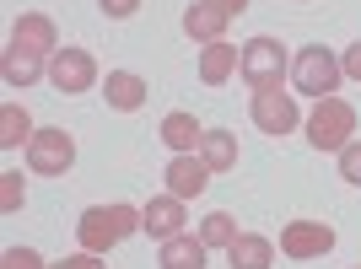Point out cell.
I'll return each instance as SVG.
<instances>
[{"label": "cell", "mask_w": 361, "mask_h": 269, "mask_svg": "<svg viewBox=\"0 0 361 269\" xmlns=\"http://www.w3.org/2000/svg\"><path fill=\"white\" fill-rule=\"evenodd\" d=\"M238 75L254 92H275L291 75V60H286V49H281V38H248L243 60H238Z\"/></svg>", "instance_id": "4"}, {"label": "cell", "mask_w": 361, "mask_h": 269, "mask_svg": "<svg viewBox=\"0 0 361 269\" xmlns=\"http://www.w3.org/2000/svg\"><path fill=\"white\" fill-rule=\"evenodd\" d=\"M11 44L38 49V54H54V49H60V32H54V22H49L44 11H22L16 27H11Z\"/></svg>", "instance_id": "14"}, {"label": "cell", "mask_w": 361, "mask_h": 269, "mask_svg": "<svg viewBox=\"0 0 361 269\" xmlns=\"http://www.w3.org/2000/svg\"><path fill=\"white\" fill-rule=\"evenodd\" d=\"M248 119L259 124L264 134H291L302 124V108H297V92H254V103H248Z\"/></svg>", "instance_id": "7"}, {"label": "cell", "mask_w": 361, "mask_h": 269, "mask_svg": "<svg viewBox=\"0 0 361 269\" xmlns=\"http://www.w3.org/2000/svg\"><path fill=\"white\" fill-rule=\"evenodd\" d=\"M238 60H243V49H232L221 38V44H205L200 49V81H205V87H221L226 75L238 70Z\"/></svg>", "instance_id": "18"}, {"label": "cell", "mask_w": 361, "mask_h": 269, "mask_svg": "<svg viewBox=\"0 0 361 269\" xmlns=\"http://www.w3.org/2000/svg\"><path fill=\"white\" fill-rule=\"evenodd\" d=\"M146 81H140L135 70H108V81H103V97H108V108L114 113H135V108H146Z\"/></svg>", "instance_id": "13"}, {"label": "cell", "mask_w": 361, "mask_h": 269, "mask_svg": "<svg viewBox=\"0 0 361 269\" xmlns=\"http://www.w3.org/2000/svg\"><path fill=\"white\" fill-rule=\"evenodd\" d=\"M226 22H232V16H226L216 0H195V6L183 11V32H189L195 44H221V38H226Z\"/></svg>", "instance_id": "12"}, {"label": "cell", "mask_w": 361, "mask_h": 269, "mask_svg": "<svg viewBox=\"0 0 361 269\" xmlns=\"http://www.w3.org/2000/svg\"><path fill=\"white\" fill-rule=\"evenodd\" d=\"M0 81H6L11 92H27L32 81H49V54L11 44V49H6V60H0Z\"/></svg>", "instance_id": "10"}, {"label": "cell", "mask_w": 361, "mask_h": 269, "mask_svg": "<svg viewBox=\"0 0 361 269\" xmlns=\"http://www.w3.org/2000/svg\"><path fill=\"white\" fill-rule=\"evenodd\" d=\"M205 242L195 237V232H178V237H167L162 242V254H157V264L162 269H205Z\"/></svg>", "instance_id": "17"}, {"label": "cell", "mask_w": 361, "mask_h": 269, "mask_svg": "<svg viewBox=\"0 0 361 269\" xmlns=\"http://www.w3.org/2000/svg\"><path fill=\"white\" fill-rule=\"evenodd\" d=\"M340 70H345V81H361V44H350L340 54Z\"/></svg>", "instance_id": "27"}, {"label": "cell", "mask_w": 361, "mask_h": 269, "mask_svg": "<svg viewBox=\"0 0 361 269\" xmlns=\"http://www.w3.org/2000/svg\"><path fill=\"white\" fill-rule=\"evenodd\" d=\"M340 178L361 189V140H350V146L340 151Z\"/></svg>", "instance_id": "24"}, {"label": "cell", "mask_w": 361, "mask_h": 269, "mask_svg": "<svg viewBox=\"0 0 361 269\" xmlns=\"http://www.w3.org/2000/svg\"><path fill=\"white\" fill-rule=\"evenodd\" d=\"M167 194H178V199H200L205 189H211V167L200 162V151H189V156H173L167 162Z\"/></svg>", "instance_id": "11"}, {"label": "cell", "mask_w": 361, "mask_h": 269, "mask_svg": "<svg viewBox=\"0 0 361 269\" xmlns=\"http://www.w3.org/2000/svg\"><path fill=\"white\" fill-rule=\"evenodd\" d=\"M216 6H221L226 16H243V11H248V0H216Z\"/></svg>", "instance_id": "28"}, {"label": "cell", "mask_w": 361, "mask_h": 269, "mask_svg": "<svg viewBox=\"0 0 361 269\" xmlns=\"http://www.w3.org/2000/svg\"><path fill=\"white\" fill-rule=\"evenodd\" d=\"M157 134H162V146L173 151V156H189V151H200V134H205V130H200V119H195V113L173 108V113L162 119V130H157Z\"/></svg>", "instance_id": "16"}, {"label": "cell", "mask_w": 361, "mask_h": 269, "mask_svg": "<svg viewBox=\"0 0 361 269\" xmlns=\"http://www.w3.org/2000/svg\"><path fill=\"white\" fill-rule=\"evenodd\" d=\"M75 162V140L65 130H38L27 140V173H38V178H65Z\"/></svg>", "instance_id": "6"}, {"label": "cell", "mask_w": 361, "mask_h": 269, "mask_svg": "<svg viewBox=\"0 0 361 269\" xmlns=\"http://www.w3.org/2000/svg\"><path fill=\"white\" fill-rule=\"evenodd\" d=\"M0 269H49V264L32 254V248H6V254H0Z\"/></svg>", "instance_id": "23"}, {"label": "cell", "mask_w": 361, "mask_h": 269, "mask_svg": "<svg viewBox=\"0 0 361 269\" xmlns=\"http://www.w3.org/2000/svg\"><path fill=\"white\" fill-rule=\"evenodd\" d=\"M189 199H178V194H157V199H146L140 205V232H151L157 242H167V237H178L183 232V221H189Z\"/></svg>", "instance_id": "9"}, {"label": "cell", "mask_w": 361, "mask_h": 269, "mask_svg": "<svg viewBox=\"0 0 361 269\" xmlns=\"http://www.w3.org/2000/svg\"><path fill=\"white\" fill-rule=\"evenodd\" d=\"M200 162L211 167V173H232V167H238V134L205 130L200 134Z\"/></svg>", "instance_id": "19"}, {"label": "cell", "mask_w": 361, "mask_h": 269, "mask_svg": "<svg viewBox=\"0 0 361 269\" xmlns=\"http://www.w3.org/2000/svg\"><path fill=\"white\" fill-rule=\"evenodd\" d=\"M32 134H38V130H32V119H27V108H22V103H6V108H0V146H6V151L27 146Z\"/></svg>", "instance_id": "20"}, {"label": "cell", "mask_w": 361, "mask_h": 269, "mask_svg": "<svg viewBox=\"0 0 361 269\" xmlns=\"http://www.w3.org/2000/svg\"><path fill=\"white\" fill-rule=\"evenodd\" d=\"M275 264V242L259 232H238V242L226 248V269H270Z\"/></svg>", "instance_id": "15"}, {"label": "cell", "mask_w": 361, "mask_h": 269, "mask_svg": "<svg viewBox=\"0 0 361 269\" xmlns=\"http://www.w3.org/2000/svg\"><path fill=\"white\" fill-rule=\"evenodd\" d=\"M49 87L65 92V97H81V92L97 87V60H92L87 49H54L49 54Z\"/></svg>", "instance_id": "5"}, {"label": "cell", "mask_w": 361, "mask_h": 269, "mask_svg": "<svg viewBox=\"0 0 361 269\" xmlns=\"http://www.w3.org/2000/svg\"><path fill=\"white\" fill-rule=\"evenodd\" d=\"M340 81H345V70H340V54L324 44H307L297 49V60H291V87L302 92V97H334L340 92Z\"/></svg>", "instance_id": "2"}, {"label": "cell", "mask_w": 361, "mask_h": 269, "mask_svg": "<svg viewBox=\"0 0 361 269\" xmlns=\"http://www.w3.org/2000/svg\"><path fill=\"white\" fill-rule=\"evenodd\" d=\"M140 232V210L135 205H92L81 221H75V237L87 254H108V248H119L124 237H135Z\"/></svg>", "instance_id": "1"}, {"label": "cell", "mask_w": 361, "mask_h": 269, "mask_svg": "<svg viewBox=\"0 0 361 269\" xmlns=\"http://www.w3.org/2000/svg\"><path fill=\"white\" fill-rule=\"evenodd\" d=\"M200 242H205V248H232V242H238V221H232V215H226V210H211V215H205V221H200Z\"/></svg>", "instance_id": "21"}, {"label": "cell", "mask_w": 361, "mask_h": 269, "mask_svg": "<svg viewBox=\"0 0 361 269\" xmlns=\"http://www.w3.org/2000/svg\"><path fill=\"white\" fill-rule=\"evenodd\" d=\"M97 6H103V16H114V22H124V16H135L140 6H146V0H97Z\"/></svg>", "instance_id": "25"}, {"label": "cell", "mask_w": 361, "mask_h": 269, "mask_svg": "<svg viewBox=\"0 0 361 269\" xmlns=\"http://www.w3.org/2000/svg\"><path fill=\"white\" fill-rule=\"evenodd\" d=\"M22 194H27V189H22V173H0V210H6V215L22 210Z\"/></svg>", "instance_id": "22"}, {"label": "cell", "mask_w": 361, "mask_h": 269, "mask_svg": "<svg viewBox=\"0 0 361 269\" xmlns=\"http://www.w3.org/2000/svg\"><path fill=\"white\" fill-rule=\"evenodd\" d=\"M49 269H103V254H71V258H60V264H49Z\"/></svg>", "instance_id": "26"}, {"label": "cell", "mask_w": 361, "mask_h": 269, "mask_svg": "<svg viewBox=\"0 0 361 269\" xmlns=\"http://www.w3.org/2000/svg\"><path fill=\"white\" fill-rule=\"evenodd\" d=\"M329 248H334L329 221H286L281 226V254L286 258H324Z\"/></svg>", "instance_id": "8"}, {"label": "cell", "mask_w": 361, "mask_h": 269, "mask_svg": "<svg viewBox=\"0 0 361 269\" xmlns=\"http://www.w3.org/2000/svg\"><path fill=\"white\" fill-rule=\"evenodd\" d=\"M297 6H307V0H297Z\"/></svg>", "instance_id": "29"}, {"label": "cell", "mask_w": 361, "mask_h": 269, "mask_svg": "<svg viewBox=\"0 0 361 269\" xmlns=\"http://www.w3.org/2000/svg\"><path fill=\"white\" fill-rule=\"evenodd\" d=\"M302 130H307V140H313L318 151H340L350 146V134H356V108L345 103V97H318L313 113L302 119Z\"/></svg>", "instance_id": "3"}]
</instances>
